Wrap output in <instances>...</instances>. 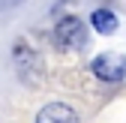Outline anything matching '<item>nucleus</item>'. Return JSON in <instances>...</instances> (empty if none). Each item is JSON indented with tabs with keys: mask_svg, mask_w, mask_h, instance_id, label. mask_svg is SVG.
<instances>
[{
	"mask_svg": "<svg viewBox=\"0 0 126 123\" xmlns=\"http://www.w3.org/2000/svg\"><path fill=\"white\" fill-rule=\"evenodd\" d=\"M93 75L102 81H123L126 78V57L117 54V51H102L99 57H93V63H90Z\"/></svg>",
	"mask_w": 126,
	"mask_h": 123,
	"instance_id": "nucleus-1",
	"label": "nucleus"
},
{
	"mask_svg": "<svg viewBox=\"0 0 126 123\" xmlns=\"http://www.w3.org/2000/svg\"><path fill=\"white\" fill-rule=\"evenodd\" d=\"M54 39H57V45H63V48H81V45L87 42L84 21L75 18V15L60 18V21L54 24Z\"/></svg>",
	"mask_w": 126,
	"mask_h": 123,
	"instance_id": "nucleus-2",
	"label": "nucleus"
},
{
	"mask_svg": "<svg viewBox=\"0 0 126 123\" xmlns=\"http://www.w3.org/2000/svg\"><path fill=\"white\" fill-rule=\"evenodd\" d=\"M36 123H78V114H75V108H69L63 102H51L39 111Z\"/></svg>",
	"mask_w": 126,
	"mask_h": 123,
	"instance_id": "nucleus-3",
	"label": "nucleus"
},
{
	"mask_svg": "<svg viewBox=\"0 0 126 123\" xmlns=\"http://www.w3.org/2000/svg\"><path fill=\"white\" fill-rule=\"evenodd\" d=\"M90 24H93V30L102 33V36L117 33V15H114L111 9H96V12L90 15Z\"/></svg>",
	"mask_w": 126,
	"mask_h": 123,
	"instance_id": "nucleus-4",
	"label": "nucleus"
}]
</instances>
